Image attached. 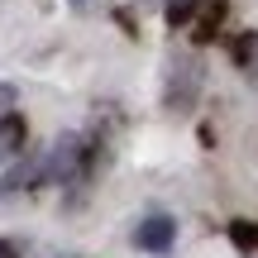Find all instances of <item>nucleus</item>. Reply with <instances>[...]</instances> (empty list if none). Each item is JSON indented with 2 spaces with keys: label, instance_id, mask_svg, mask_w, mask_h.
<instances>
[{
  "label": "nucleus",
  "instance_id": "nucleus-5",
  "mask_svg": "<svg viewBox=\"0 0 258 258\" xmlns=\"http://www.w3.org/2000/svg\"><path fill=\"white\" fill-rule=\"evenodd\" d=\"M220 19H225V0H211V5H206V15H201V24H196V43H211L215 34H220Z\"/></svg>",
  "mask_w": 258,
  "mask_h": 258
},
{
  "label": "nucleus",
  "instance_id": "nucleus-1",
  "mask_svg": "<svg viewBox=\"0 0 258 258\" xmlns=\"http://www.w3.org/2000/svg\"><path fill=\"white\" fill-rule=\"evenodd\" d=\"M167 110H191L196 91H201V57H177L172 67H167Z\"/></svg>",
  "mask_w": 258,
  "mask_h": 258
},
{
  "label": "nucleus",
  "instance_id": "nucleus-3",
  "mask_svg": "<svg viewBox=\"0 0 258 258\" xmlns=\"http://www.w3.org/2000/svg\"><path fill=\"white\" fill-rule=\"evenodd\" d=\"M43 182V153H34V158H24V163H15L5 172V182H0V191H29V186H38Z\"/></svg>",
  "mask_w": 258,
  "mask_h": 258
},
{
  "label": "nucleus",
  "instance_id": "nucleus-13",
  "mask_svg": "<svg viewBox=\"0 0 258 258\" xmlns=\"http://www.w3.org/2000/svg\"><path fill=\"white\" fill-rule=\"evenodd\" d=\"M249 258H258V249H253V253H249Z\"/></svg>",
  "mask_w": 258,
  "mask_h": 258
},
{
  "label": "nucleus",
  "instance_id": "nucleus-4",
  "mask_svg": "<svg viewBox=\"0 0 258 258\" xmlns=\"http://www.w3.org/2000/svg\"><path fill=\"white\" fill-rule=\"evenodd\" d=\"M24 134H29V129H24V120H19L15 110L0 115V163H5V158H15L19 148H24Z\"/></svg>",
  "mask_w": 258,
  "mask_h": 258
},
{
  "label": "nucleus",
  "instance_id": "nucleus-11",
  "mask_svg": "<svg viewBox=\"0 0 258 258\" xmlns=\"http://www.w3.org/2000/svg\"><path fill=\"white\" fill-rule=\"evenodd\" d=\"M0 258H19V249H15L10 239H0Z\"/></svg>",
  "mask_w": 258,
  "mask_h": 258
},
{
  "label": "nucleus",
  "instance_id": "nucleus-9",
  "mask_svg": "<svg viewBox=\"0 0 258 258\" xmlns=\"http://www.w3.org/2000/svg\"><path fill=\"white\" fill-rule=\"evenodd\" d=\"M15 101H19V91H15L10 82H0V115H5V110H15Z\"/></svg>",
  "mask_w": 258,
  "mask_h": 258
},
{
  "label": "nucleus",
  "instance_id": "nucleus-10",
  "mask_svg": "<svg viewBox=\"0 0 258 258\" xmlns=\"http://www.w3.org/2000/svg\"><path fill=\"white\" fill-rule=\"evenodd\" d=\"M67 5H72V10H82V15H91V10H101L105 0H67Z\"/></svg>",
  "mask_w": 258,
  "mask_h": 258
},
{
  "label": "nucleus",
  "instance_id": "nucleus-6",
  "mask_svg": "<svg viewBox=\"0 0 258 258\" xmlns=\"http://www.w3.org/2000/svg\"><path fill=\"white\" fill-rule=\"evenodd\" d=\"M230 244L239 253H253L258 249V220H230Z\"/></svg>",
  "mask_w": 258,
  "mask_h": 258
},
{
  "label": "nucleus",
  "instance_id": "nucleus-7",
  "mask_svg": "<svg viewBox=\"0 0 258 258\" xmlns=\"http://www.w3.org/2000/svg\"><path fill=\"white\" fill-rule=\"evenodd\" d=\"M201 5V0H167V24H186V19H191V10Z\"/></svg>",
  "mask_w": 258,
  "mask_h": 258
},
{
  "label": "nucleus",
  "instance_id": "nucleus-2",
  "mask_svg": "<svg viewBox=\"0 0 258 258\" xmlns=\"http://www.w3.org/2000/svg\"><path fill=\"white\" fill-rule=\"evenodd\" d=\"M134 244L144 253H167L177 244V220H167V215H148V220H139Z\"/></svg>",
  "mask_w": 258,
  "mask_h": 258
},
{
  "label": "nucleus",
  "instance_id": "nucleus-8",
  "mask_svg": "<svg viewBox=\"0 0 258 258\" xmlns=\"http://www.w3.org/2000/svg\"><path fill=\"white\" fill-rule=\"evenodd\" d=\"M253 48H258V34L249 29V34H244V38H234V62H239V67H249V57H253Z\"/></svg>",
  "mask_w": 258,
  "mask_h": 258
},
{
  "label": "nucleus",
  "instance_id": "nucleus-12",
  "mask_svg": "<svg viewBox=\"0 0 258 258\" xmlns=\"http://www.w3.org/2000/svg\"><path fill=\"white\" fill-rule=\"evenodd\" d=\"M244 72L253 77V86H258V48H253V57H249V67H244Z\"/></svg>",
  "mask_w": 258,
  "mask_h": 258
}]
</instances>
